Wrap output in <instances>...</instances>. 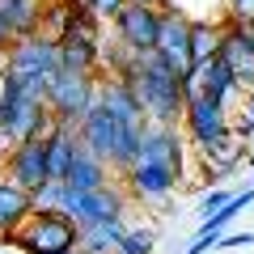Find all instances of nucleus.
Wrapping results in <instances>:
<instances>
[{
  "mask_svg": "<svg viewBox=\"0 0 254 254\" xmlns=\"http://www.w3.org/2000/svg\"><path fill=\"white\" fill-rule=\"evenodd\" d=\"M123 81L131 85V93L140 98L148 123H178V119H182V106H187V85H182V76L174 72L157 51L136 55V60L127 64Z\"/></svg>",
  "mask_w": 254,
  "mask_h": 254,
  "instance_id": "obj_1",
  "label": "nucleus"
},
{
  "mask_svg": "<svg viewBox=\"0 0 254 254\" xmlns=\"http://www.w3.org/2000/svg\"><path fill=\"white\" fill-rule=\"evenodd\" d=\"M76 136H81V144L89 148L98 161L115 165V170L123 174L127 165L140 157V136H144V127H127L123 119H115L98 98H93V106L85 110L81 127H76Z\"/></svg>",
  "mask_w": 254,
  "mask_h": 254,
  "instance_id": "obj_2",
  "label": "nucleus"
},
{
  "mask_svg": "<svg viewBox=\"0 0 254 254\" xmlns=\"http://www.w3.org/2000/svg\"><path fill=\"white\" fill-rule=\"evenodd\" d=\"M93 98H98V81H93V72H72V68H55L51 81H47V110H51L55 123L64 127H81L85 110L93 106Z\"/></svg>",
  "mask_w": 254,
  "mask_h": 254,
  "instance_id": "obj_3",
  "label": "nucleus"
},
{
  "mask_svg": "<svg viewBox=\"0 0 254 254\" xmlns=\"http://www.w3.org/2000/svg\"><path fill=\"white\" fill-rule=\"evenodd\" d=\"M13 237L26 254H72L76 250V225L64 212H30Z\"/></svg>",
  "mask_w": 254,
  "mask_h": 254,
  "instance_id": "obj_4",
  "label": "nucleus"
},
{
  "mask_svg": "<svg viewBox=\"0 0 254 254\" xmlns=\"http://www.w3.org/2000/svg\"><path fill=\"white\" fill-rule=\"evenodd\" d=\"M60 212L72 220L76 229L98 225V220H115V216L127 212V187H119V182H102V187H93V190H68Z\"/></svg>",
  "mask_w": 254,
  "mask_h": 254,
  "instance_id": "obj_5",
  "label": "nucleus"
},
{
  "mask_svg": "<svg viewBox=\"0 0 254 254\" xmlns=\"http://www.w3.org/2000/svg\"><path fill=\"white\" fill-rule=\"evenodd\" d=\"M60 68V47L55 34H21L4 47V76H51Z\"/></svg>",
  "mask_w": 254,
  "mask_h": 254,
  "instance_id": "obj_6",
  "label": "nucleus"
},
{
  "mask_svg": "<svg viewBox=\"0 0 254 254\" xmlns=\"http://www.w3.org/2000/svg\"><path fill=\"white\" fill-rule=\"evenodd\" d=\"M157 26H161V13H157V4H140V0H127L123 9H119L115 17V34H119V47H127V51H153L157 47Z\"/></svg>",
  "mask_w": 254,
  "mask_h": 254,
  "instance_id": "obj_7",
  "label": "nucleus"
},
{
  "mask_svg": "<svg viewBox=\"0 0 254 254\" xmlns=\"http://www.w3.org/2000/svg\"><path fill=\"white\" fill-rule=\"evenodd\" d=\"M182 123H187L195 148H212L216 140L229 136V110L220 106V102L203 98V93H190V98H187V106H182Z\"/></svg>",
  "mask_w": 254,
  "mask_h": 254,
  "instance_id": "obj_8",
  "label": "nucleus"
},
{
  "mask_svg": "<svg viewBox=\"0 0 254 254\" xmlns=\"http://www.w3.org/2000/svg\"><path fill=\"white\" fill-rule=\"evenodd\" d=\"M157 55L170 64L178 76H187L195 64H190V17L182 9H165L161 13V26H157Z\"/></svg>",
  "mask_w": 254,
  "mask_h": 254,
  "instance_id": "obj_9",
  "label": "nucleus"
},
{
  "mask_svg": "<svg viewBox=\"0 0 254 254\" xmlns=\"http://www.w3.org/2000/svg\"><path fill=\"white\" fill-rule=\"evenodd\" d=\"M216 55L225 60V68L233 72L237 85L254 89V26H246V21H229V26L220 30Z\"/></svg>",
  "mask_w": 254,
  "mask_h": 254,
  "instance_id": "obj_10",
  "label": "nucleus"
},
{
  "mask_svg": "<svg viewBox=\"0 0 254 254\" xmlns=\"http://www.w3.org/2000/svg\"><path fill=\"white\" fill-rule=\"evenodd\" d=\"M140 157L165 165V170H174L182 178V170H187V140L178 136V123H144Z\"/></svg>",
  "mask_w": 254,
  "mask_h": 254,
  "instance_id": "obj_11",
  "label": "nucleus"
},
{
  "mask_svg": "<svg viewBox=\"0 0 254 254\" xmlns=\"http://www.w3.org/2000/svg\"><path fill=\"white\" fill-rule=\"evenodd\" d=\"M178 182H182V178H178L174 170H165V165H157V161H144V157H136V161L123 170V187L131 190L136 199H144V203L170 199Z\"/></svg>",
  "mask_w": 254,
  "mask_h": 254,
  "instance_id": "obj_12",
  "label": "nucleus"
},
{
  "mask_svg": "<svg viewBox=\"0 0 254 254\" xmlns=\"http://www.w3.org/2000/svg\"><path fill=\"white\" fill-rule=\"evenodd\" d=\"M9 178L17 182L21 190L34 195L38 187L47 182V136H30V140H17L9 148V161H4Z\"/></svg>",
  "mask_w": 254,
  "mask_h": 254,
  "instance_id": "obj_13",
  "label": "nucleus"
},
{
  "mask_svg": "<svg viewBox=\"0 0 254 254\" xmlns=\"http://www.w3.org/2000/svg\"><path fill=\"white\" fill-rule=\"evenodd\" d=\"M98 102L110 110L115 119H123L127 127H144L148 115L144 106H140V98L131 93V85L123 81V76H110V81H98Z\"/></svg>",
  "mask_w": 254,
  "mask_h": 254,
  "instance_id": "obj_14",
  "label": "nucleus"
},
{
  "mask_svg": "<svg viewBox=\"0 0 254 254\" xmlns=\"http://www.w3.org/2000/svg\"><path fill=\"white\" fill-rule=\"evenodd\" d=\"M30 212H34V195L21 190L13 178H0V237H4V233L13 237Z\"/></svg>",
  "mask_w": 254,
  "mask_h": 254,
  "instance_id": "obj_15",
  "label": "nucleus"
},
{
  "mask_svg": "<svg viewBox=\"0 0 254 254\" xmlns=\"http://www.w3.org/2000/svg\"><path fill=\"white\" fill-rule=\"evenodd\" d=\"M102 182H110L106 161H98L85 144H76L72 165H68V174H64V187L68 190H93V187H102Z\"/></svg>",
  "mask_w": 254,
  "mask_h": 254,
  "instance_id": "obj_16",
  "label": "nucleus"
},
{
  "mask_svg": "<svg viewBox=\"0 0 254 254\" xmlns=\"http://www.w3.org/2000/svg\"><path fill=\"white\" fill-rule=\"evenodd\" d=\"M43 13H47V0H0V21L9 26L13 38L43 30Z\"/></svg>",
  "mask_w": 254,
  "mask_h": 254,
  "instance_id": "obj_17",
  "label": "nucleus"
},
{
  "mask_svg": "<svg viewBox=\"0 0 254 254\" xmlns=\"http://www.w3.org/2000/svg\"><path fill=\"white\" fill-rule=\"evenodd\" d=\"M250 199H254V187H246V190H233V195H229L225 203H220L216 212H212V216H203V225H199V237H208L212 246L220 242V233H225L229 225H233L237 216H242L246 208H250Z\"/></svg>",
  "mask_w": 254,
  "mask_h": 254,
  "instance_id": "obj_18",
  "label": "nucleus"
},
{
  "mask_svg": "<svg viewBox=\"0 0 254 254\" xmlns=\"http://www.w3.org/2000/svg\"><path fill=\"white\" fill-rule=\"evenodd\" d=\"M119 237H123L119 216H115V220H98V225L76 229V250H85V254H110V250L119 246Z\"/></svg>",
  "mask_w": 254,
  "mask_h": 254,
  "instance_id": "obj_19",
  "label": "nucleus"
},
{
  "mask_svg": "<svg viewBox=\"0 0 254 254\" xmlns=\"http://www.w3.org/2000/svg\"><path fill=\"white\" fill-rule=\"evenodd\" d=\"M216 47H220V26H212V21H190V64L212 60Z\"/></svg>",
  "mask_w": 254,
  "mask_h": 254,
  "instance_id": "obj_20",
  "label": "nucleus"
},
{
  "mask_svg": "<svg viewBox=\"0 0 254 254\" xmlns=\"http://www.w3.org/2000/svg\"><path fill=\"white\" fill-rule=\"evenodd\" d=\"M153 246H157V237L148 233V229H131V233L123 229V237H119L115 254H153Z\"/></svg>",
  "mask_w": 254,
  "mask_h": 254,
  "instance_id": "obj_21",
  "label": "nucleus"
},
{
  "mask_svg": "<svg viewBox=\"0 0 254 254\" xmlns=\"http://www.w3.org/2000/svg\"><path fill=\"white\" fill-rule=\"evenodd\" d=\"M123 4H127V0H85V9L93 13V21H115Z\"/></svg>",
  "mask_w": 254,
  "mask_h": 254,
  "instance_id": "obj_22",
  "label": "nucleus"
},
{
  "mask_svg": "<svg viewBox=\"0 0 254 254\" xmlns=\"http://www.w3.org/2000/svg\"><path fill=\"white\" fill-rule=\"evenodd\" d=\"M229 21H246V26H254V0H229Z\"/></svg>",
  "mask_w": 254,
  "mask_h": 254,
  "instance_id": "obj_23",
  "label": "nucleus"
},
{
  "mask_svg": "<svg viewBox=\"0 0 254 254\" xmlns=\"http://www.w3.org/2000/svg\"><path fill=\"white\" fill-rule=\"evenodd\" d=\"M237 246H254V233H220L216 250H237Z\"/></svg>",
  "mask_w": 254,
  "mask_h": 254,
  "instance_id": "obj_24",
  "label": "nucleus"
},
{
  "mask_svg": "<svg viewBox=\"0 0 254 254\" xmlns=\"http://www.w3.org/2000/svg\"><path fill=\"white\" fill-rule=\"evenodd\" d=\"M229 195H233V190H208V195H203V203H199V216H212V212H216Z\"/></svg>",
  "mask_w": 254,
  "mask_h": 254,
  "instance_id": "obj_25",
  "label": "nucleus"
},
{
  "mask_svg": "<svg viewBox=\"0 0 254 254\" xmlns=\"http://www.w3.org/2000/svg\"><path fill=\"white\" fill-rule=\"evenodd\" d=\"M237 131H242V136H250V131H254V89H250V98H246V119L237 123Z\"/></svg>",
  "mask_w": 254,
  "mask_h": 254,
  "instance_id": "obj_26",
  "label": "nucleus"
},
{
  "mask_svg": "<svg viewBox=\"0 0 254 254\" xmlns=\"http://www.w3.org/2000/svg\"><path fill=\"white\" fill-rule=\"evenodd\" d=\"M13 43V34H9V26H4V21H0V51H4V47Z\"/></svg>",
  "mask_w": 254,
  "mask_h": 254,
  "instance_id": "obj_27",
  "label": "nucleus"
},
{
  "mask_svg": "<svg viewBox=\"0 0 254 254\" xmlns=\"http://www.w3.org/2000/svg\"><path fill=\"white\" fill-rule=\"evenodd\" d=\"M140 4H165V0H140Z\"/></svg>",
  "mask_w": 254,
  "mask_h": 254,
  "instance_id": "obj_28",
  "label": "nucleus"
},
{
  "mask_svg": "<svg viewBox=\"0 0 254 254\" xmlns=\"http://www.w3.org/2000/svg\"><path fill=\"white\" fill-rule=\"evenodd\" d=\"M72 254H85V250H72Z\"/></svg>",
  "mask_w": 254,
  "mask_h": 254,
  "instance_id": "obj_29",
  "label": "nucleus"
}]
</instances>
